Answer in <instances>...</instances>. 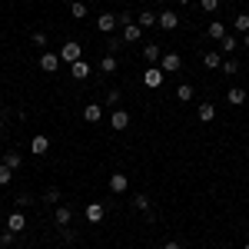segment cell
<instances>
[{"label":"cell","mask_w":249,"mask_h":249,"mask_svg":"<svg viewBox=\"0 0 249 249\" xmlns=\"http://www.w3.org/2000/svg\"><path fill=\"white\" fill-rule=\"evenodd\" d=\"M77 60H83V47H80L77 40H67V43L60 47V63H67V67H73Z\"/></svg>","instance_id":"6da1fadb"},{"label":"cell","mask_w":249,"mask_h":249,"mask_svg":"<svg viewBox=\"0 0 249 249\" xmlns=\"http://www.w3.org/2000/svg\"><path fill=\"white\" fill-rule=\"evenodd\" d=\"M160 70H163V73H179V70H183V57H179V53H163V60H160Z\"/></svg>","instance_id":"7a4b0ae2"},{"label":"cell","mask_w":249,"mask_h":249,"mask_svg":"<svg viewBox=\"0 0 249 249\" xmlns=\"http://www.w3.org/2000/svg\"><path fill=\"white\" fill-rule=\"evenodd\" d=\"M163 77H166V73H163L160 67H146V70H143V87L160 90V87H163Z\"/></svg>","instance_id":"3957f363"},{"label":"cell","mask_w":249,"mask_h":249,"mask_svg":"<svg viewBox=\"0 0 249 249\" xmlns=\"http://www.w3.org/2000/svg\"><path fill=\"white\" fill-rule=\"evenodd\" d=\"M83 216H87V223H103V219H107V206H103V203H90V206H87V210H83Z\"/></svg>","instance_id":"277c9868"},{"label":"cell","mask_w":249,"mask_h":249,"mask_svg":"<svg viewBox=\"0 0 249 249\" xmlns=\"http://www.w3.org/2000/svg\"><path fill=\"white\" fill-rule=\"evenodd\" d=\"M40 70H43V73H57L60 70V53H50V50L40 53Z\"/></svg>","instance_id":"5b68a950"},{"label":"cell","mask_w":249,"mask_h":249,"mask_svg":"<svg viewBox=\"0 0 249 249\" xmlns=\"http://www.w3.org/2000/svg\"><path fill=\"white\" fill-rule=\"evenodd\" d=\"M156 27H160V30H176V27H179V17H176L173 10H163V14H156Z\"/></svg>","instance_id":"8992f818"},{"label":"cell","mask_w":249,"mask_h":249,"mask_svg":"<svg viewBox=\"0 0 249 249\" xmlns=\"http://www.w3.org/2000/svg\"><path fill=\"white\" fill-rule=\"evenodd\" d=\"M30 153H37V156H47V153H50V136L37 133L34 140H30Z\"/></svg>","instance_id":"52a82bcc"},{"label":"cell","mask_w":249,"mask_h":249,"mask_svg":"<svg viewBox=\"0 0 249 249\" xmlns=\"http://www.w3.org/2000/svg\"><path fill=\"white\" fill-rule=\"evenodd\" d=\"M246 100H249V93L243 87H230V90H226V103H230V107H243Z\"/></svg>","instance_id":"ba28073f"},{"label":"cell","mask_w":249,"mask_h":249,"mask_svg":"<svg viewBox=\"0 0 249 249\" xmlns=\"http://www.w3.org/2000/svg\"><path fill=\"white\" fill-rule=\"evenodd\" d=\"M116 23H120V20H116V14H100V17H96V27H100V34H113Z\"/></svg>","instance_id":"9c48e42d"},{"label":"cell","mask_w":249,"mask_h":249,"mask_svg":"<svg viewBox=\"0 0 249 249\" xmlns=\"http://www.w3.org/2000/svg\"><path fill=\"white\" fill-rule=\"evenodd\" d=\"M110 126H113L116 133H120V130H126V126H130V113L116 107V110H113V116H110Z\"/></svg>","instance_id":"30bf717a"},{"label":"cell","mask_w":249,"mask_h":249,"mask_svg":"<svg viewBox=\"0 0 249 249\" xmlns=\"http://www.w3.org/2000/svg\"><path fill=\"white\" fill-rule=\"evenodd\" d=\"M143 57L150 67H156L160 60H163V50H160V43H143Z\"/></svg>","instance_id":"8fae6325"},{"label":"cell","mask_w":249,"mask_h":249,"mask_svg":"<svg viewBox=\"0 0 249 249\" xmlns=\"http://www.w3.org/2000/svg\"><path fill=\"white\" fill-rule=\"evenodd\" d=\"M7 230L10 232H23L27 230V216H23V213H10V216H7Z\"/></svg>","instance_id":"7c38bea8"},{"label":"cell","mask_w":249,"mask_h":249,"mask_svg":"<svg viewBox=\"0 0 249 249\" xmlns=\"http://www.w3.org/2000/svg\"><path fill=\"white\" fill-rule=\"evenodd\" d=\"M126 190H130L126 173H113V176H110V193H126Z\"/></svg>","instance_id":"4fadbf2b"},{"label":"cell","mask_w":249,"mask_h":249,"mask_svg":"<svg viewBox=\"0 0 249 249\" xmlns=\"http://www.w3.org/2000/svg\"><path fill=\"white\" fill-rule=\"evenodd\" d=\"M143 37V27H140V23H123V40H126V43H136V40Z\"/></svg>","instance_id":"5bb4252c"},{"label":"cell","mask_w":249,"mask_h":249,"mask_svg":"<svg viewBox=\"0 0 249 249\" xmlns=\"http://www.w3.org/2000/svg\"><path fill=\"white\" fill-rule=\"evenodd\" d=\"M83 120H87V123H100V120H103V107H100V103H87V107H83Z\"/></svg>","instance_id":"9a60e30c"},{"label":"cell","mask_w":249,"mask_h":249,"mask_svg":"<svg viewBox=\"0 0 249 249\" xmlns=\"http://www.w3.org/2000/svg\"><path fill=\"white\" fill-rule=\"evenodd\" d=\"M226 34H230V30H226V23H223V20H210V27H206V37H213V40H223Z\"/></svg>","instance_id":"2e32d148"},{"label":"cell","mask_w":249,"mask_h":249,"mask_svg":"<svg viewBox=\"0 0 249 249\" xmlns=\"http://www.w3.org/2000/svg\"><path fill=\"white\" fill-rule=\"evenodd\" d=\"M203 67H206V70H219V67H223L219 50H206V53H203Z\"/></svg>","instance_id":"e0dca14e"},{"label":"cell","mask_w":249,"mask_h":249,"mask_svg":"<svg viewBox=\"0 0 249 249\" xmlns=\"http://www.w3.org/2000/svg\"><path fill=\"white\" fill-rule=\"evenodd\" d=\"M70 77L73 80H87L90 77V63H87V60H77V63L70 67Z\"/></svg>","instance_id":"ac0fdd59"},{"label":"cell","mask_w":249,"mask_h":249,"mask_svg":"<svg viewBox=\"0 0 249 249\" xmlns=\"http://www.w3.org/2000/svg\"><path fill=\"white\" fill-rule=\"evenodd\" d=\"M53 216H57V223L63 226V230H67V226L73 223V210H70V206H63V203L57 206V213H53Z\"/></svg>","instance_id":"d6986e66"},{"label":"cell","mask_w":249,"mask_h":249,"mask_svg":"<svg viewBox=\"0 0 249 249\" xmlns=\"http://www.w3.org/2000/svg\"><path fill=\"white\" fill-rule=\"evenodd\" d=\"M196 116H199L203 123H213V116H216V107H213V103H199V107H196Z\"/></svg>","instance_id":"ffe728a7"},{"label":"cell","mask_w":249,"mask_h":249,"mask_svg":"<svg viewBox=\"0 0 249 249\" xmlns=\"http://www.w3.org/2000/svg\"><path fill=\"white\" fill-rule=\"evenodd\" d=\"M0 163H3V166H10V170H20V166H23V156L10 150V153H3V160H0Z\"/></svg>","instance_id":"44dd1931"},{"label":"cell","mask_w":249,"mask_h":249,"mask_svg":"<svg viewBox=\"0 0 249 249\" xmlns=\"http://www.w3.org/2000/svg\"><path fill=\"white\" fill-rule=\"evenodd\" d=\"M232 30H236V34H249V14L232 17Z\"/></svg>","instance_id":"7402d4cb"},{"label":"cell","mask_w":249,"mask_h":249,"mask_svg":"<svg viewBox=\"0 0 249 249\" xmlns=\"http://www.w3.org/2000/svg\"><path fill=\"white\" fill-rule=\"evenodd\" d=\"M136 23H140V27H143V30H150V27H156V14H153V10H143V14H140V20H136Z\"/></svg>","instance_id":"603a6c76"},{"label":"cell","mask_w":249,"mask_h":249,"mask_svg":"<svg viewBox=\"0 0 249 249\" xmlns=\"http://www.w3.org/2000/svg\"><path fill=\"white\" fill-rule=\"evenodd\" d=\"M219 47H223V53H232V50H239V40L232 37V34H226V37L219 40Z\"/></svg>","instance_id":"cb8c5ba5"},{"label":"cell","mask_w":249,"mask_h":249,"mask_svg":"<svg viewBox=\"0 0 249 249\" xmlns=\"http://www.w3.org/2000/svg\"><path fill=\"white\" fill-rule=\"evenodd\" d=\"M193 96H196V90H193L190 83H179V87H176V100H183V103H186V100H193Z\"/></svg>","instance_id":"d4e9b609"},{"label":"cell","mask_w":249,"mask_h":249,"mask_svg":"<svg viewBox=\"0 0 249 249\" xmlns=\"http://www.w3.org/2000/svg\"><path fill=\"white\" fill-rule=\"evenodd\" d=\"M70 17H77V20L87 17V3H83V0H73V3H70Z\"/></svg>","instance_id":"484cf974"},{"label":"cell","mask_w":249,"mask_h":249,"mask_svg":"<svg viewBox=\"0 0 249 249\" xmlns=\"http://www.w3.org/2000/svg\"><path fill=\"white\" fill-rule=\"evenodd\" d=\"M100 70H103V73H116V57L113 53H107V57L100 60Z\"/></svg>","instance_id":"4316f807"},{"label":"cell","mask_w":249,"mask_h":249,"mask_svg":"<svg viewBox=\"0 0 249 249\" xmlns=\"http://www.w3.org/2000/svg\"><path fill=\"white\" fill-rule=\"evenodd\" d=\"M10 179H14V170H10V166H3V163H0V186H7V183H10Z\"/></svg>","instance_id":"83f0119b"},{"label":"cell","mask_w":249,"mask_h":249,"mask_svg":"<svg viewBox=\"0 0 249 249\" xmlns=\"http://www.w3.org/2000/svg\"><path fill=\"white\" fill-rule=\"evenodd\" d=\"M133 206H136V210H140V213H146V210H150V199H146V196L140 193V196H136V199H133Z\"/></svg>","instance_id":"f1b7e54d"},{"label":"cell","mask_w":249,"mask_h":249,"mask_svg":"<svg viewBox=\"0 0 249 249\" xmlns=\"http://www.w3.org/2000/svg\"><path fill=\"white\" fill-rule=\"evenodd\" d=\"M236 70H239V63H236V60H226V63H223V73H226V77H232Z\"/></svg>","instance_id":"f546056e"},{"label":"cell","mask_w":249,"mask_h":249,"mask_svg":"<svg viewBox=\"0 0 249 249\" xmlns=\"http://www.w3.org/2000/svg\"><path fill=\"white\" fill-rule=\"evenodd\" d=\"M199 7H203V10H206V14H213V10H216V7H219V0H199Z\"/></svg>","instance_id":"4dcf8cb0"},{"label":"cell","mask_w":249,"mask_h":249,"mask_svg":"<svg viewBox=\"0 0 249 249\" xmlns=\"http://www.w3.org/2000/svg\"><path fill=\"white\" fill-rule=\"evenodd\" d=\"M34 47H47V34H43V30L34 34Z\"/></svg>","instance_id":"1f68e13d"},{"label":"cell","mask_w":249,"mask_h":249,"mask_svg":"<svg viewBox=\"0 0 249 249\" xmlns=\"http://www.w3.org/2000/svg\"><path fill=\"white\" fill-rule=\"evenodd\" d=\"M43 199H47V203H60V193L57 190H47V193H43Z\"/></svg>","instance_id":"d6a6232c"},{"label":"cell","mask_w":249,"mask_h":249,"mask_svg":"<svg viewBox=\"0 0 249 249\" xmlns=\"http://www.w3.org/2000/svg\"><path fill=\"white\" fill-rule=\"evenodd\" d=\"M163 249H183V246H179L176 239H170V243H166V246H163Z\"/></svg>","instance_id":"836d02e7"},{"label":"cell","mask_w":249,"mask_h":249,"mask_svg":"<svg viewBox=\"0 0 249 249\" xmlns=\"http://www.w3.org/2000/svg\"><path fill=\"white\" fill-rule=\"evenodd\" d=\"M243 47H246V50H249V34H243Z\"/></svg>","instance_id":"e575fe53"},{"label":"cell","mask_w":249,"mask_h":249,"mask_svg":"<svg viewBox=\"0 0 249 249\" xmlns=\"http://www.w3.org/2000/svg\"><path fill=\"white\" fill-rule=\"evenodd\" d=\"M0 133H3V120H0Z\"/></svg>","instance_id":"d590c367"},{"label":"cell","mask_w":249,"mask_h":249,"mask_svg":"<svg viewBox=\"0 0 249 249\" xmlns=\"http://www.w3.org/2000/svg\"><path fill=\"white\" fill-rule=\"evenodd\" d=\"M243 249H249V239H246V246H243Z\"/></svg>","instance_id":"8d00e7d4"},{"label":"cell","mask_w":249,"mask_h":249,"mask_svg":"<svg viewBox=\"0 0 249 249\" xmlns=\"http://www.w3.org/2000/svg\"><path fill=\"white\" fill-rule=\"evenodd\" d=\"M0 236H3V230H0Z\"/></svg>","instance_id":"74e56055"},{"label":"cell","mask_w":249,"mask_h":249,"mask_svg":"<svg viewBox=\"0 0 249 249\" xmlns=\"http://www.w3.org/2000/svg\"><path fill=\"white\" fill-rule=\"evenodd\" d=\"M153 3H156V0H153Z\"/></svg>","instance_id":"f35d334b"}]
</instances>
